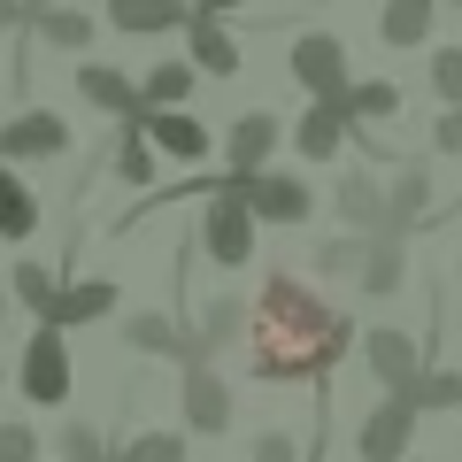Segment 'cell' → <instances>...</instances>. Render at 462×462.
<instances>
[{
    "instance_id": "obj_12",
    "label": "cell",
    "mask_w": 462,
    "mask_h": 462,
    "mask_svg": "<svg viewBox=\"0 0 462 462\" xmlns=\"http://www.w3.org/2000/svg\"><path fill=\"white\" fill-rule=\"evenodd\" d=\"M78 100L100 116H116V124H147V108H139V78H124L116 62H78Z\"/></svg>"
},
{
    "instance_id": "obj_29",
    "label": "cell",
    "mask_w": 462,
    "mask_h": 462,
    "mask_svg": "<svg viewBox=\"0 0 462 462\" xmlns=\"http://www.w3.org/2000/svg\"><path fill=\"white\" fill-rule=\"evenodd\" d=\"M401 401H409L416 416H431V409H455V416H462V370H424V385L401 393Z\"/></svg>"
},
{
    "instance_id": "obj_8",
    "label": "cell",
    "mask_w": 462,
    "mask_h": 462,
    "mask_svg": "<svg viewBox=\"0 0 462 462\" xmlns=\"http://www.w3.org/2000/svg\"><path fill=\"white\" fill-rule=\"evenodd\" d=\"M69 154V124L54 108H16L0 124V162H54Z\"/></svg>"
},
{
    "instance_id": "obj_4",
    "label": "cell",
    "mask_w": 462,
    "mask_h": 462,
    "mask_svg": "<svg viewBox=\"0 0 462 462\" xmlns=\"http://www.w3.org/2000/svg\"><path fill=\"white\" fill-rule=\"evenodd\" d=\"M285 69H293V85L309 100H346V85H355V69H346V47L331 32H300L293 47H285Z\"/></svg>"
},
{
    "instance_id": "obj_30",
    "label": "cell",
    "mask_w": 462,
    "mask_h": 462,
    "mask_svg": "<svg viewBox=\"0 0 462 462\" xmlns=\"http://www.w3.org/2000/svg\"><path fill=\"white\" fill-rule=\"evenodd\" d=\"M363 254H370V239L339 231V239H324V247H316V270H324V278H363Z\"/></svg>"
},
{
    "instance_id": "obj_7",
    "label": "cell",
    "mask_w": 462,
    "mask_h": 462,
    "mask_svg": "<svg viewBox=\"0 0 462 462\" xmlns=\"http://www.w3.org/2000/svg\"><path fill=\"white\" fill-rule=\"evenodd\" d=\"M409 455H416V409L401 393H385L355 424V462H409Z\"/></svg>"
},
{
    "instance_id": "obj_26",
    "label": "cell",
    "mask_w": 462,
    "mask_h": 462,
    "mask_svg": "<svg viewBox=\"0 0 462 462\" xmlns=\"http://www.w3.org/2000/svg\"><path fill=\"white\" fill-rule=\"evenodd\" d=\"M108 170L124 185H132L139 200L154 193V147H147V132H139V124H124V132H116V154H108Z\"/></svg>"
},
{
    "instance_id": "obj_16",
    "label": "cell",
    "mask_w": 462,
    "mask_h": 462,
    "mask_svg": "<svg viewBox=\"0 0 462 462\" xmlns=\"http://www.w3.org/2000/svg\"><path fill=\"white\" fill-rule=\"evenodd\" d=\"M32 39H39V47H54V54H78V62H93L100 23L85 16V8H69V0H62V8H39V16L23 23V47H32Z\"/></svg>"
},
{
    "instance_id": "obj_2",
    "label": "cell",
    "mask_w": 462,
    "mask_h": 462,
    "mask_svg": "<svg viewBox=\"0 0 462 462\" xmlns=\"http://www.w3.org/2000/svg\"><path fill=\"white\" fill-rule=\"evenodd\" d=\"M254 208H247V193H239V178L224 185V193L208 200V208H200V231H193V247L208 254L216 270H247L254 263Z\"/></svg>"
},
{
    "instance_id": "obj_38",
    "label": "cell",
    "mask_w": 462,
    "mask_h": 462,
    "mask_svg": "<svg viewBox=\"0 0 462 462\" xmlns=\"http://www.w3.org/2000/svg\"><path fill=\"white\" fill-rule=\"evenodd\" d=\"M8 309H16V293H0V331H8Z\"/></svg>"
},
{
    "instance_id": "obj_28",
    "label": "cell",
    "mask_w": 462,
    "mask_h": 462,
    "mask_svg": "<svg viewBox=\"0 0 462 462\" xmlns=\"http://www.w3.org/2000/svg\"><path fill=\"white\" fill-rule=\"evenodd\" d=\"M116 462H193V455H185V431H132L116 447Z\"/></svg>"
},
{
    "instance_id": "obj_35",
    "label": "cell",
    "mask_w": 462,
    "mask_h": 462,
    "mask_svg": "<svg viewBox=\"0 0 462 462\" xmlns=\"http://www.w3.org/2000/svg\"><path fill=\"white\" fill-rule=\"evenodd\" d=\"M431 147H439V154H462V108H447L439 124H431Z\"/></svg>"
},
{
    "instance_id": "obj_27",
    "label": "cell",
    "mask_w": 462,
    "mask_h": 462,
    "mask_svg": "<svg viewBox=\"0 0 462 462\" xmlns=\"http://www.w3.org/2000/svg\"><path fill=\"white\" fill-rule=\"evenodd\" d=\"M8 293L23 300V309L39 316V324H54V300H62V285H54L47 263H16V278H8Z\"/></svg>"
},
{
    "instance_id": "obj_18",
    "label": "cell",
    "mask_w": 462,
    "mask_h": 462,
    "mask_svg": "<svg viewBox=\"0 0 462 462\" xmlns=\"http://www.w3.org/2000/svg\"><path fill=\"white\" fill-rule=\"evenodd\" d=\"M185 62L200 78H239V39L224 32V16H193L185 23Z\"/></svg>"
},
{
    "instance_id": "obj_1",
    "label": "cell",
    "mask_w": 462,
    "mask_h": 462,
    "mask_svg": "<svg viewBox=\"0 0 462 462\" xmlns=\"http://www.w3.org/2000/svg\"><path fill=\"white\" fill-rule=\"evenodd\" d=\"M346 346H355V316L331 309L293 270H270L263 293H254V324H247V370L254 378L263 385H331Z\"/></svg>"
},
{
    "instance_id": "obj_10",
    "label": "cell",
    "mask_w": 462,
    "mask_h": 462,
    "mask_svg": "<svg viewBox=\"0 0 462 462\" xmlns=\"http://www.w3.org/2000/svg\"><path fill=\"white\" fill-rule=\"evenodd\" d=\"M278 147H285V124H278L270 108H247V116L224 132V178H263Z\"/></svg>"
},
{
    "instance_id": "obj_41",
    "label": "cell",
    "mask_w": 462,
    "mask_h": 462,
    "mask_svg": "<svg viewBox=\"0 0 462 462\" xmlns=\"http://www.w3.org/2000/svg\"><path fill=\"white\" fill-rule=\"evenodd\" d=\"M0 385H8V363H0Z\"/></svg>"
},
{
    "instance_id": "obj_37",
    "label": "cell",
    "mask_w": 462,
    "mask_h": 462,
    "mask_svg": "<svg viewBox=\"0 0 462 462\" xmlns=\"http://www.w3.org/2000/svg\"><path fill=\"white\" fill-rule=\"evenodd\" d=\"M231 8H247V0H193V16H231Z\"/></svg>"
},
{
    "instance_id": "obj_40",
    "label": "cell",
    "mask_w": 462,
    "mask_h": 462,
    "mask_svg": "<svg viewBox=\"0 0 462 462\" xmlns=\"http://www.w3.org/2000/svg\"><path fill=\"white\" fill-rule=\"evenodd\" d=\"M439 8H462V0H439Z\"/></svg>"
},
{
    "instance_id": "obj_36",
    "label": "cell",
    "mask_w": 462,
    "mask_h": 462,
    "mask_svg": "<svg viewBox=\"0 0 462 462\" xmlns=\"http://www.w3.org/2000/svg\"><path fill=\"white\" fill-rule=\"evenodd\" d=\"M23 23H32V8L23 0H0V32H23Z\"/></svg>"
},
{
    "instance_id": "obj_19",
    "label": "cell",
    "mask_w": 462,
    "mask_h": 462,
    "mask_svg": "<svg viewBox=\"0 0 462 462\" xmlns=\"http://www.w3.org/2000/svg\"><path fill=\"white\" fill-rule=\"evenodd\" d=\"M147 147L170 154V162H208V124L185 108H162V116H147Z\"/></svg>"
},
{
    "instance_id": "obj_39",
    "label": "cell",
    "mask_w": 462,
    "mask_h": 462,
    "mask_svg": "<svg viewBox=\"0 0 462 462\" xmlns=\"http://www.w3.org/2000/svg\"><path fill=\"white\" fill-rule=\"evenodd\" d=\"M23 8H32V16H39V8H62V0H23Z\"/></svg>"
},
{
    "instance_id": "obj_6",
    "label": "cell",
    "mask_w": 462,
    "mask_h": 462,
    "mask_svg": "<svg viewBox=\"0 0 462 462\" xmlns=\"http://www.w3.org/2000/svg\"><path fill=\"white\" fill-rule=\"evenodd\" d=\"M178 416H185L193 439H224L231 416H239V401H231V385L216 378L208 363H193V370H178Z\"/></svg>"
},
{
    "instance_id": "obj_5",
    "label": "cell",
    "mask_w": 462,
    "mask_h": 462,
    "mask_svg": "<svg viewBox=\"0 0 462 462\" xmlns=\"http://www.w3.org/2000/svg\"><path fill=\"white\" fill-rule=\"evenodd\" d=\"M363 370L385 385V393H416L424 385V346H416V331H401V324H370L363 331Z\"/></svg>"
},
{
    "instance_id": "obj_22",
    "label": "cell",
    "mask_w": 462,
    "mask_h": 462,
    "mask_svg": "<svg viewBox=\"0 0 462 462\" xmlns=\"http://www.w3.org/2000/svg\"><path fill=\"white\" fill-rule=\"evenodd\" d=\"M431 16H439V0H385V8H378V39H385V47H424Z\"/></svg>"
},
{
    "instance_id": "obj_14",
    "label": "cell",
    "mask_w": 462,
    "mask_h": 462,
    "mask_svg": "<svg viewBox=\"0 0 462 462\" xmlns=\"http://www.w3.org/2000/svg\"><path fill=\"white\" fill-rule=\"evenodd\" d=\"M293 147H300V162H331V154H346V147H355L346 108H339V100H309L300 124H293Z\"/></svg>"
},
{
    "instance_id": "obj_32",
    "label": "cell",
    "mask_w": 462,
    "mask_h": 462,
    "mask_svg": "<svg viewBox=\"0 0 462 462\" xmlns=\"http://www.w3.org/2000/svg\"><path fill=\"white\" fill-rule=\"evenodd\" d=\"M62 462H116L93 424H62Z\"/></svg>"
},
{
    "instance_id": "obj_15",
    "label": "cell",
    "mask_w": 462,
    "mask_h": 462,
    "mask_svg": "<svg viewBox=\"0 0 462 462\" xmlns=\"http://www.w3.org/2000/svg\"><path fill=\"white\" fill-rule=\"evenodd\" d=\"M331 216H339L355 239H378L385 231V185L370 178V170H346V178L331 185Z\"/></svg>"
},
{
    "instance_id": "obj_25",
    "label": "cell",
    "mask_w": 462,
    "mask_h": 462,
    "mask_svg": "<svg viewBox=\"0 0 462 462\" xmlns=\"http://www.w3.org/2000/svg\"><path fill=\"white\" fill-rule=\"evenodd\" d=\"M32 231H39V193L0 162V239H16V247H23Z\"/></svg>"
},
{
    "instance_id": "obj_42",
    "label": "cell",
    "mask_w": 462,
    "mask_h": 462,
    "mask_svg": "<svg viewBox=\"0 0 462 462\" xmlns=\"http://www.w3.org/2000/svg\"><path fill=\"white\" fill-rule=\"evenodd\" d=\"M455 270H462V263H455Z\"/></svg>"
},
{
    "instance_id": "obj_17",
    "label": "cell",
    "mask_w": 462,
    "mask_h": 462,
    "mask_svg": "<svg viewBox=\"0 0 462 462\" xmlns=\"http://www.w3.org/2000/svg\"><path fill=\"white\" fill-rule=\"evenodd\" d=\"M193 23V0H108V32H132V39H162Z\"/></svg>"
},
{
    "instance_id": "obj_11",
    "label": "cell",
    "mask_w": 462,
    "mask_h": 462,
    "mask_svg": "<svg viewBox=\"0 0 462 462\" xmlns=\"http://www.w3.org/2000/svg\"><path fill=\"white\" fill-rule=\"evenodd\" d=\"M239 193H247L254 224H309V216H316L309 178H293V170H263V178H239Z\"/></svg>"
},
{
    "instance_id": "obj_31",
    "label": "cell",
    "mask_w": 462,
    "mask_h": 462,
    "mask_svg": "<svg viewBox=\"0 0 462 462\" xmlns=\"http://www.w3.org/2000/svg\"><path fill=\"white\" fill-rule=\"evenodd\" d=\"M424 85L439 93V108H462V47H431V62H424Z\"/></svg>"
},
{
    "instance_id": "obj_23",
    "label": "cell",
    "mask_w": 462,
    "mask_h": 462,
    "mask_svg": "<svg viewBox=\"0 0 462 462\" xmlns=\"http://www.w3.org/2000/svg\"><path fill=\"white\" fill-rule=\"evenodd\" d=\"M339 108H346V124H355V132H370V124L401 116V85H393V78H355Z\"/></svg>"
},
{
    "instance_id": "obj_20",
    "label": "cell",
    "mask_w": 462,
    "mask_h": 462,
    "mask_svg": "<svg viewBox=\"0 0 462 462\" xmlns=\"http://www.w3.org/2000/svg\"><path fill=\"white\" fill-rule=\"evenodd\" d=\"M363 285L370 300H393L401 285H409V239H370V254H363Z\"/></svg>"
},
{
    "instance_id": "obj_34",
    "label": "cell",
    "mask_w": 462,
    "mask_h": 462,
    "mask_svg": "<svg viewBox=\"0 0 462 462\" xmlns=\"http://www.w3.org/2000/svg\"><path fill=\"white\" fill-rule=\"evenodd\" d=\"M254 462H309V447H300L293 431H263V439H254Z\"/></svg>"
},
{
    "instance_id": "obj_9",
    "label": "cell",
    "mask_w": 462,
    "mask_h": 462,
    "mask_svg": "<svg viewBox=\"0 0 462 462\" xmlns=\"http://www.w3.org/2000/svg\"><path fill=\"white\" fill-rule=\"evenodd\" d=\"M124 346H132V355H162V363H178V370H193V363H200V346H193V316H162V309L124 316Z\"/></svg>"
},
{
    "instance_id": "obj_33",
    "label": "cell",
    "mask_w": 462,
    "mask_h": 462,
    "mask_svg": "<svg viewBox=\"0 0 462 462\" xmlns=\"http://www.w3.org/2000/svg\"><path fill=\"white\" fill-rule=\"evenodd\" d=\"M0 462H39V431L32 424H0Z\"/></svg>"
},
{
    "instance_id": "obj_3",
    "label": "cell",
    "mask_w": 462,
    "mask_h": 462,
    "mask_svg": "<svg viewBox=\"0 0 462 462\" xmlns=\"http://www.w3.org/2000/svg\"><path fill=\"white\" fill-rule=\"evenodd\" d=\"M16 385H23V401H39V409H62V401H69L78 370H69V339H62V324H39L32 339H23Z\"/></svg>"
},
{
    "instance_id": "obj_21",
    "label": "cell",
    "mask_w": 462,
    "mask_h": 462,
    "mask_svg": "<svg viewBox=\"0 0 462 462\" xmlns=\"http://www.w3.org/2000/svg\"><path fill=\"white\" fill-rule=\"evenodd\" d=\"M193 85H200V69H193V62H154L147 78H139V108H147V116L185 108V100H193ZM139 132H147V124H139Z\"/></svg>"
},
{
    "instance_id": "obj_24",
    "label": "cell",
    "mask_w": 462,
    "mask_h": 462,
    "mask_svg": "<svg viewBox=\"0 0 462 462\" xmlns=\"http://www.w3.org/2000/svg\"><path fill=\"white\" fill-rule=\"evenodd\" d=\"M108 309H116V285H108V278H69L62 300H54V324H62V331H69V324H100Z\"/></svg>"
},
{
    "instance_id": "obj_13",
    "label": "cell",
    "mask_w": 462,
    "mask_h": 462,
    "mask_svg": "<svg viewBox=\"0 0 462 462\" xmlns=\"http://www.w3.org/2000/svg\"><path fill=\"white\" fill-rule=\"evenodd\" d=\"M247 324H254V300H239V293L200 300V309H193V346H200V363H216L224 346H239V339H247Z\"/></svg>"
}]
</instances>
